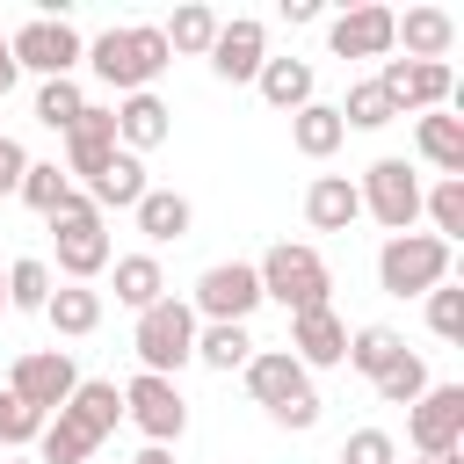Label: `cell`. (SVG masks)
<instances>
[{"mask_svg": "<svg viewBox=\"0 0 464 464\" xmlns=\"http://www.w3.org/2000/svg\"><path fill=\"white\" fill-rule=\"evenodd\" d=\"M167 138H174V109H167L152 87L116 102V145H123V152H152V145H167Z\"/></svg>", "mask_w": 464, "mask_h": 464, "instance_id": "19", "label": "cell"}, {"mask_svg": "<svg viewBox=\"0 0 464 464\" xmlns=\"http://www.w3.org/2000/svg\"><path fill=\"white\" fill-rule=\"evenodd\" d=\"M341 138H348V130H341V109H334V102H304V109L290 116V145H297L304 160H334Z\"/></svg>", "mask_w": 464, "mask_h": 464, "instance_id": "26", "label": "cell"}, {"mask_svg": "<svg viewBox=\"0 0 464 464\" xmlns=\"http://www.w3.org/2000/svg\"><path fill=\"white\" fill-rule=\"evenodd\" d=\"M130 218H138V232H145L152 246H167V239H188V225H196V203H188L181 188H145Z\"/></svg>", "mask_w": 464, "mask_h": 464, "instance_id": "23", "label": "cell"}, {"mask_svg": "<svg viewBox=\"0 0 464 464\" xmlns=\"http://www.w3.org/2000/svg\"><path fill=\"white\" fill-rule=\"evenodd\" d=\"M355 196H362V210H370L384 232H413V218H420V174H413L406 160H392V152L362 167Z\"/></svg>", "mask_w": 464, "mask_h": 464, "instance_id": "7", "label": "cell"}, {"mask_svg": "<svg viewBox=\"0 0 464 464\" xmlns=\"http://www.w3.org/2000/svg\"><path fill=\"white\" fill-rule=\"evenodd\" d=\"M290 355H297L304 370H334V362H348V326H341V312H334V304L297 312V319H290Z\"/></svg>", "mask_w": 464, "mask_h": 464, "instance_id": "17", "label": "cell"}, {"mask_svg": "<svg viewBox=\"0 0 464 464\" xmlns=\"http://www.w3.org/2000/svg\"><path fill=\"white\" fill-rule=\"evenodd\" d=\"M261 65H268V29H261L254 14H232V22H218L210 72H218V80H232V87H246Z\"/></svg>", "mask_w": 464, "mask_h": 464, "instance_id": "13", "label": "cell"}, {"mask_svg": "<svg viewBox=\"0 0 464 464\" xmlns=\"http://www.w3.org/2000/svg\"><path fill=\"white\" fill-rule=\"evenodd\" d=\"M399 355H406V334H392V326H355V334H348V362H355L370 384H377Z\"/></svg>", "mask_w": 464, "mask_h": 464, "instance_id": "31", "label": "cell"}, {"mask_svg": "<svg viewBox=\"0 0 464 464\" xmlns=\"http://www.w3.org/2000/svg\"><path fill=\"white\" fill-rule=\"evenodd\" d=\"M7 51H14V72H44V80H72V65L87 58V44H80V29H72L65 14L22 22V29L7 36Z\"/></svg>", "mask_w": 464, "mask_h": 464, "instance_id": "6", "label": "cell"}, {"mask_svg": "<svg viewBox=\"0 0 464 464\" xmlns=\"http://www.w3.org/2000/svg\"><path fill=\"white\" fill-rule=\"evenodd\" d=\"M420 210L435 218V239H442V246L464 239V181H435V188H420Z\"/></svg>", "mask_w": 464, "mask_h": 464, "instance_id": "36", "label": "cell"}, {"mask_svg": "<svg viewBox=\"0 0 464 464\" xmlns=\"http://www.w3.org/2000/svg\"><path fill=\"white\" fill-rule=\"evenodd\" d=\"M145 188H152V181H145V160L116 145V152H109V167L87 181V203H94V210H138V196H145Z\"/></svg>", "mask_w": 464, "mask_h": 464, "instance_id": "21", "label": "cell"}, {"mask_svg": "<svg viewBox=\"0 0 464 464\" xmlns=\"http://www.w3.org/2000/svg\"><path fill=\"white\" fill-rule=\"evenodd\" d=\"M304 218H312V232H348V225L362 218L355 181H348V174H319V181L304 188Z\"/></svg>", "mask_w": 464, "mask_h": 464, "instance_id": "22", "label": "cell"}, {"mask_svg": "<svg viewBox=\"0 0 464 464\" xmlns=\"http://www.w3.org/2000/svg\"><path fill=\"white\" fill-rule=\"evenodd\" d=\"M399 44H406V58L442 65L450 44H457V14H450V7H406V14H392V51H399Z\"/></svg>", "mask_w": 464, "mask_h": 464, "instance_id": "16", "label": "cell"}, {"mask_svg": "<svg viewBox=\"0 0 464 464\" xmlns=\"http://www.w3.org/2000/svg\"><path fill=\"white\" fill-rule=\"evenodd\" d=\"M44 297H51V261L36 254L7 261V312H44Z\"/></svg>", "mask_w": 464, "mask_h": 464, "instance_id": "33", "label": "cell"}, {"mask_svg": "<svg viewBox=\"0 0 464 464\" xmlns=\"http://www.w3.org/2000/svg\"><path fill=\"white\" fill-rule=\"evenodd\" d=\"M428 326H435L442 341H464V290H457V283H435V290H428Z\"/></svg>", "mask_w": 464, "mask_h": 464, "instance_id": "40", "label": "cell"}, {"mask_svg": "<svg viewBox=\"0 0 464 464\" xmlns=\"http://www.w3.org/2000/svg\"><path fill=\"white\" fill-rule=\"evenodd\" d=\"M36 435H44V413L22 406V399L0 384V450H22V442H36Z\"/></svg>", "mask_w": 464, "mask_h": 464, "instance_id": "39", "label": "cell"}, {"mask_svg": "<svg viewBox=\"0 0 464 464\" xmlns=\"http://www.w3.org/2000/svg\"><path fill=\"white\" fill-rule=\"evenodd\" d=\"M109 152H116V109H102V102H87L72 123H65V174H102L109 167Z\"/></svg>", "mask_w": 464, "mask_h": 464, "instance_id": "15", "label": "cell"}, {"mask_svg": "<svg viewBox=\"0 0 464 464\" xmlns=\"http://www.w3.org/2000/svg\"><path fill=\"white\" fill-rule=\"evenodd\" d=\"M406 442L420 457H457L464 450V384H428L406 406Z\"/></svg>", "mask_w": 464, "mask_h": 464, "instance_id": "9", "label": "cell"}, {"mask_svg": "<svg viewBox=\"0 0 464 464\" xmlns=\"http://www.w3.org/2000/svg\"><path fill=\"white\" fill-rule=\"evenodd\" d=\"M420 464H464V450H457V457H420Z\"/></svg>", "mask_w": 464, "mask_h": 464, "instance_id": "45", "label": "cell"}, {"mask_svg": "<svg viewBox=\"0 0 464 464\" xmlns=\"http://www.w3.org/2000/svg\"><path fill=\"white\" fill-rule=\"evenodd\" d=\"M51 239H58V276L65 283H94L109 268V225L102 210L87 203V188H72L58 210H51Z\"/></svg>", "mask_w": 464, "mask_h": 464, "instance_id": "3", "label": "cell"}, {"mask_svg": "<svg viewBox=\"0 0 464 464\" xmlns=\"http://www.w3.org/2000/svg\"><path fill=\"white\" fill-rule=\"evenodd\" d=\"M167 36L152 29V22H130V29H102L94 44H87V65H94V80H109L116 94H145L160 72H167Z\"/></svg>", "mask_w": 464, "mask_h": 464, "instance_id": "1", "label": "cell"}, {"mask_svg": "<svg viewBox=\"0 0 464 464\" xmlns=\"http://www.w3.org/2000/svg\"><path fill=\"white\" fill-rule=\"evenodd\" d=\"M14 80H22V72H14V51H7V36H0V102L14 94Z\"/></svg>", "mask_w": 464, "mask_h": 464, "instance_id": "43", "label": "cell"}, {"mask_svg": "<svg viewBox=\"0 0 464 464\" xmlns=\"http://www.w3.org/2000/svg\"><path fill=\"white\" fill-rule=\"evenodd\" d=\"M44 319H51V334L80 341V334H94V326H102V290L65 283V290H51V297H44Z\"/></svg>", "mask_w": 464, "mask_h": 464, "instance_id": "27", "label": "cell"}, {"mask_svg": "<svg viewBox=\"0 0 464 464\" xmlns=\"http://www.w3.org/2000/svg\"><path fill=\"white\" fill-rule=\"evenodd\" d=\"M420 392H428V362H420V355L406 348V355H399V362H392V370L377 377V399H384V406H413Z\"/></svg>", "mask_w": 464, "mask_h": 464, "instance_id": "37", "label": "cell"}, {"mask_svg": "<svg viewBox=\"0 0 464 464\" xmlns=\"http://www.w3.org/2000/svg\"><path fill=\"white\" fill-rule=\"evenodd\" d=\"M254 87H261V102L283 109V116H297L304 102H319V94H312V58H268V65L254 72Z\"/></svg>", "mask_w": 464, "mask_h": 464, "instance_id": "25", "label": "cell"}, {"mask_svg": "<svg viewBox=\"0 0 464 464\" xmlns=\"http://www.w3.org/2000/svg\"><path fill=\"white\" fill-rule=\"evenodd\" d=\"M0 312H7V268H0Z\"/></svg>", "mask_w": 464, "mask_h": 464, "instance_id": "46", "label": "cell"}, {"mask_svg": "<svg viewBox=\"0 0 464 464\" xmlns=\"http://www.w3.org/2000/svg\"><path fill=\"white\" fill-rule=\"evenodd\" d=\"M80 109H87V94H80L72 80H44V87H36V123H51V130H65V123L80 116Z\"/></svg>", "mask_w": 464, "mask_h": 464, "instance_id": "38", "label": "cell"}, {"mask_svg": "<svg viewBox=\"0 0 464 464\" xmlns=\"http://www.w3.org/2000/svg\"><path fill=\"white\" fill-rule=\"evenodd\" d=\"M246 392H254V406L283 413L290 399H304V392H312V370H304L290 348H254V362H246Z\"/></svg>", "mask_w": 464, "mask_h": 464, "instance_id": "14", "label": "cell"}, {"mask_svg": "<svg viewBox=\"0 0 464 464\" xmlns=\"http://www.w3.org/2000/svg\"><path fill=\"white\" fill-rule=\"evenodd\" d=\"M130 464H174V450H160V442H145V450H138Z\"/></svg>", "mask_w": 464, "mask_h": 464, "instance_id": "44", "label": "cell"}, {"mask_svg": "<svg viewBox=\"0 0 464 464\" xmlns=\"http://www.w3.org/2000/svg\"><path fill=\"white\" fill-rule=\"evenodd\" d=\"M72 384H80V370H72L65 348H29V355H14V370H7V392H14L22 406H36L44 420L72 399Z\"/></svg>", "mask_w": 464, "mask_h": 464, "instance_id": "11", "label": "cell"}, {"mask_svg": "<svg viewBox=\"0 0 464 464\" xmlns=\"http://www.w3.org/2000/svg\"><path fill=\"white\" fill-rule=\"evenodd\" d=\"M196 362L203 370H246L254 362V334L246 326H196Z\"/></svg>", "mask_w": 464, "mask_h": 464, "instance_id": "30", "label": "cell"}, {"mask_svg": "<svg viewBox=\"0 0 464 464\" xmlns=\"http://www.w3.org/2000/svg\"><path fill=\"white\" fill-rule=\"evenodd\" d=\"M130 348H138L145 377H174L181 362H196V312H188L181 297H160V304H145V312H138V334H130Z\"/></svg>", "mask_w": 464, "mask_h": 464, "instance_id": "5", "label": "cell"}, {"mask_svg": "<svg viewBox=\"0 0 464 464\" xmlns=\"http://www.w3.org/2000/svg\"><path fill=\"white\" fill-rule=\"evenodd\" d=\"M160 297H167V276H160V261H152V254H123V261H116V304L145 312V304H160Z\"/></svg>", "mask_w": 464, "mask_h": 464, "instance_id": "29", "label": "cell"}, {"mask_svg": "<svg viewBox=\"0 0 464 464\" xmlns=\"http://www.w3.org/2000/svg\"><path fill=\"white\" fill-rule=\"evenodd\" d=\"M7 464H36V457H7Z\"/></svg>", "mask_w": 464, "mask_h": 464, "instance_id": "47", "label": "cell"}, {"mask_svg": "<svg viewBox=\"0 0 464 464\" xmlns=\"http://www.w3.org/2000/svg\"><path fill=\"white\" fill-rule=\"evenodd\" d=\"M413 145L442 181H464V116H442V109L413 116Z\"/></svg>", "mask_w": 464, "mask_h": 464, "instance_id": "20", "label": "cell"}, {"mask_svg": "<svg viewBox=\"0 0 464 464\" xmlns=\"http://www.w3.org/2000/svg\"><path fill=\"white\" fill-rule=\"evenodd\" d=\"M341 464H399V442H392L384 428H355V435L341 442Z\"/></svg>", "mask_w": 464, "mask_h": 464, "instance_id": "41", "label": "cell"}, {"mask_svg": "<svg viewBox=\"0 0 464 464\" xmlns=\"http://www.w3.org/2000/svg\"><path fill=\"white\" fill-rule=\"evenodd\" d=\"M94 450H102V442H94L72 413H51V420H44V435H36V464H87Z\"/></svg>", "mask_w": 464, "mask_h": 464, "instance_id": "28", "label": "cell"}, {"mask_svg": "<svg viewBox=\"0 0 464 464\" xmlns=\"http://www.w3.org/2000/svg\"><path fill=\"white\" fill-rule=\"evenodd\" d=\"M123 420H138V435L167 450V442L188 435V399H181L174 377H145V370H138V377L123 384Z\"/></svg>", "mask_w": 464, "mask_h": 464, "instance_id": "8", "label": "cell"}, {"mask_svg": "<svg viewBox=\"0 0 464 464\" xmlns=\"http://www.w3.org/2000/svg\"><path fill=\"white\" fill-rule=\"evenodd\" d=\"M14 196H22L29 210H44V218H51V210L72 196V181H65V167H58V160H29V174H22V188H14Z\"/></svg>", "mask_w": 464, "mask_h": 464, "instance_id": "35", "label": "cell"}, {"mask_svg": "<svg viewBox=\"0 0 464 464\" xmlns=\"http://www.w3.org/2000/svg\"><path fill=\"white\" fill-rule=\"evenodd\" d=\"M254 276H261V297H276L290 319H297V312H319V304H326V290H334V276H326L319 246H297V239H276V246L254 261Z\"/></svg>", "mask_w": 464, "mask_h": 464, "instance_id": "2", "label": "cell"}, {"mask_svg": "<svg viewBox=\"0 0 464 464\" xmlns=\"http://www.w3.org/2000/svg\"><path fill=\"white\" fill-rule=\"evenodd\" d=\"M392 116H399V109L384 102V87H377V80H355V87H348V102H341V130H384Z\"/></svg>", "mask_w": 464, "mask_h": 464, "instance_id": "34", "label": "cell"}, {"mask_svg": "<svg viewBox=\"0 0 464 464\" xmlns=\"http://www.w3.org/2000/svg\"><path fill=\"white\" fill-rule=\"evenodd\" d=\"M160 36H167V51H188V58H210V44H218V14H210L203 0H188V7H174V22H167Z\"/></svg>", "mask_w": 464, "mask_h": 464, "instance_id": "32", "label": "cell"}, {"mask_svg": "<svg viewBox=\"0 0 464 464\" xmlns=\"http://www.w3.org/2000/svg\"><path fill=\"white\" fill-rule=\"evenodd\" d=\"M261 304V276H254V261H218V268H203L196 276V319H210V326H246V312Z\"/></svg>", "mask_w": 464, "mask_h": 464, "instance_id": "10", "label": "cell"}, {"mask_svg": "<svg viewBox=\"0 0 464 464\" xmlns=\"http://www.w3.org/2000/svg\"><path fill=\"white\" fill-rule=\"evenodd\" d=\"M22 174H29V152H22L14 138H0V196H14V188H22Z\"/></svg>", "mask_w": 464, "mask_h": 464, "instance_id": "42", "label": "cell"}, {"mask_svg": "<svg viewBox=\"0 0 464 464\" xmlns=\"http://www.w3.org/2000/svg\"><path fill=\"white\" fill-rule=\"evenodd\" d=\"M377 87H384V102H392L399 116H428V109H442V102L457 94L450 65H420V58H384V65H377Z\"/></svg>", "mask_w": 464, "mask_h": 464, "instance_id": "12", "label": "cell"}, {"mask_svg": "<svg viewBox=\"0 0 464 464\" xmlns=\"http://www.w3.org/2000/svg\"><path fill=\"white\" fill-rule=\"evenodd\" d=\"M435 283H450V246L435 232H392L377 246V290L384 297H428Z\"/></svg>", "mask_w": 464, "mask_h": 464, "instance_id": "4", "label": "cell"}, {"mask_svg": "<svg viewBox=\"0 0 464 464\" xmlns=\"http://www.w3.org/2000/svg\"><path fill=\"white\" fill-rule=\"evenodd\" d=\"M58 413H72V420L102 442V435H116V420H123V384H109V377H80L72 399H65Z\"/></svg>", "mask_w": 464, "mask_h": 464, "instance_id": "24", "label": "cell"}, {"mask_svg": "<svg viewBox=\"0 0 464 464\" xmlns=\"http://www.w3.org/2000/svg\"><path fill=\"white\" fill-rule=\"evenodd\" d=\"M334 58H392V7H348L326 22Z\"/></svg>", "mask_w": 464, "mask_h": 464, "instance_id": "18", "label": "cell"}]
</instances>
